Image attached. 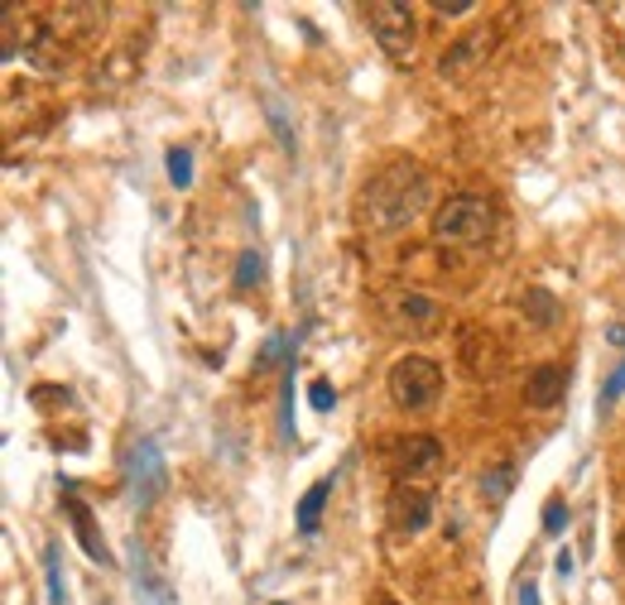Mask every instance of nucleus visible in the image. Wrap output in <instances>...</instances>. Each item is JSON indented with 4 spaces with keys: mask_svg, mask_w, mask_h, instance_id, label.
I'll list each match as a JSON object with an SVG mask.
<instances>
[{
    "mask_svg": "<svg viewBox=\"0 0 625 605\" xmlns=\"http://www.w3.org/2000/svg\"><path fill=\"white\" fill-rule=\"evenodd\" d=\"M433 202V183L414 159L385 164L371 183L361 188V221L371 231H399Z\"/></svg>",
    "mask_w": 625,
    "mask_h": 605,
    "instance_id": "f257e3e1",
    "label": "nucleus"
},
{
    "mask_svg": "<svg viewBox=\"0 0 625 605\" xmlns=\"http://www.w3.org/2000/svg\"><path fill=\"white\" fill-rule=\"evenodd\" d=\"M496 231V207L476 193H452L433 207V235L448 245H482Z\"/></svg>",
    "mask_w": 625,
    "mask_h": 605,
    "instance_id": "f03ea898",
    "label": "nucleus"
},
{
    "mask_svg": "<svg viewBox=\"0 0 625 605\" xmlns=\"http://www.w3.org/2000/svg\"><path fill=\"white\" fill-rule=\"evenodd\" d=\"M443 395V365L433 361V356H399L395 365H390V399L399 403V409L409 413H423L433 409V399Z\"/></svg>",
    "mask_w": 625,
    "mask_h": 605,
    "instance_id": "7ed1b4c3",
    "label": "nucleus"
},
{
    "mask_svg": "<svg viewBox=\"0 0 625 605\" xmlns=\"http://www.w3.org/2000/svg\"><path fill=\"white\" fill-rule=\"evenodd\" d=\"M366 15H371L375 43H381L390 59H409V53H414V39H419L414 5H405V0H375Z\"/></svg>",
    "mask_w": 625,
    "mask_h": 605,
    "instance_id": "20e7f679",
    "label": "nucleus"
},
{
    "mask_svg": "<svg viewBox=\"0 0 625 605\" xmlns=\"http://www.w3.org/2000/svg\"><path fill=\"white\" fill-rule=\"evenodd\" d=\"M457 361H462V370L472 379H500L506 375V346H500L496 332L476 327V322H467L462 332H457Z\"/></svg>",
    "mask_w": 625,
    "mask_h": 605,
    "instance_id": "39448f33",
    "label": "nucleus"
},
{
    "mask_svg": "<svg viewBox=\"0 0 625 605\" xmlns=\"http://www.w3.org/2000/svg\"><path fill=\"white\" fill-rule=\"evenodd\" d=\"M164 486H169V466H164L160 442L140 437V442L130 447V500H136L140 510H150V504L164 495Z\"/></svg>",
    "mask_w": 625,
    "mask_h": 605,
    "instance_id": "423d86ee",
    "label": "nucleus"
},
{
    "mask_svg": "<svg viewBox=\"0 0 625 605\" xmlns=\"http://www.w3.org/2000/svg\"><path fill=\"white\" fill-rule=\"evenodd\" d=\"M390 524L405 538L423 533L433 524V490L419 486V480H395V490H390Z\"/></svg>",
    "mask_w": 625,
    "mask_h": 605,
    "instance_id": "0eeeda50",
    "label": "nucleus"
},
{
    "mask_svg": "<svg viewBox=\"0 0 625 605\" xmlns=\"http://www.w3.org/2000/svg\"><path fill=\"white\" fill-rule=\"evenodd\" d=\"M385 312H390V322H395L399 332H438V322H443V308L433 298H423V294H395L385 302Z\"/></svg>",
    "mask_w": 625,
    "mask_h": 605,
    "instance_id": "6e6552de",
    "label": "nucleus"
},
{
    "mask_svg": "<svg viewBox=\"0 0 625 605\" xmlns=\"http://www.w3.org/2000/svg\"><path fill=\"white\" fill-rule=\"evenodd\" d=\"M63 510H68V524H73L77 543H82V553L92 557V563H102V567L116 563V557H111V548H106V538H102V529H97L92 510L77 500V490H63Z\"/></svg>",
    "mask_w": 625,
    "mask_h": 605,
    "instance_id": "1a4fd4ad",
    "label": "nucleus"
},
{
    "mask_svg": "<svg viewBox=\"0 0 625 605\" xmlns=\"http://www.w3.org/2000/svg\"><path fill=\"white\" fill-rule=\"evenodd\" d=\"M567 395V370L558 361H544L530 370V379H524V399H530V409H553V403H563Z\"/></svg>",
    "mask_w": 625,
    "mask_h": 605,
    "instance_id": "9d476101",
    "label": "nucleus"
},
{
    "mask_svg": "<svg viewBox=\"0 0 625 605\" xmlns=\"http://www.w3.org/2000/svg\"><path fill=\"white\" fill-rule=\"evenodd\" d=\"M130 577H136V591H140V601L144 605H174V596H169V581L160 577V567L150 563V548L140 543H130Z\"/></svg>",
    "mask_w": 625,
    "mask_h": 605,
    "instance_id": "9b49d317",
    "label": "nucleus"
},
{
    "mask_svg": "<svg viewBox=\"0 0 625 605\" xmlns=\"http://www.w3.org/2000/svg\"><path fill=\"white\" fill-rule=\"evenodd\" d=\"M395 456H399V480H414V476H429V471H438L443 447H438V437L419 433V437H405Z\"/></svg>",
    "mask_w": 625,
    "mask_h": 605,
    "instance_id": "f8f14e48",
    "label": "nucleus"
},
{
    "mask_svg": "<svg viewBox=\"0 0 625 605\" xmlns=\"http://www.w3.org/2000/svg\"><path fill=\"white\" fill-rule=\"evenodd\" d=\"M490 39H496V34L490 29H476V34H467V39H457L448 53H443L438 59V67H443V77H457V73H467V67H472L476 59H482V53L490 49Z\"/></svg>",
    "mask_w": 625,
    "mask_h": 605,
    "instance_id": "ddd939ff",
    "label": "nucleus"
},
{
    "mask_svg": "<svg viewBox=\"0 0 625 605\" xmlns=\"http://www.w3.org/2000/svg\"><path fill=\"white\" fill-rule=\"evenodd\" d=\"M328 500H332V476H322L318 486L304 490V500H298V533H318Z\"/></svg>",
    "mask_w": 625,
    "mask_h": 605,
    "instance_id": "4468645a",
    "label": "nucleus"
},
{
    "mask_svg": "<svg viewBox=\"0 0 625 605\" xmlns=\"http://www.w3.org/2000/svg\"><path fill=\"white\" fill-rule=\"evenodd\" d=\"M558 298L549 294V288H530V294H524V318L534 322V327H553L558 322Z\"/></svg>",
    "mask_w": 625,
    "mask_h": 605,
    "instance_id": "2eb2a0df",
    "label": "nucleus"
},
{
    "mask_svg": "<svg viewBox=\"0 0 625 605\" xmlns=\"http://www.w3.org/2000/svg\"><path fill=\"white\" fill-rule=\"evenodd\" d=\"M43 581H49V605H68V581H63L59 567V548H43Z\"/></svg>",
    "mask_w": 625,
    "mask_h": 605,
    "instance_id": "dca6fc26",
    "label": "nucleus"
},
{
    "mask_svg": "<svg viewBox=\"0 0 625 605\" xmlns=\"http://www.w3.org/2000/svg\"><path fill=\"white\" fill-rule=\"evenodd\" d=\"M510 486H515V466H510V462H500L496 471H486V476H482V495H486L490 504L506 500V495H510Z\"/></svg>",
    "mask_w": 625,
    "mask_h": 605,
    "instance_id": "f3484780",
    "label": "nucleus"
},
{
    "mask_svg": "<svg viewBox=\"0 0 625 605\" xmlns=\"http://www.w3.org/2000/svg\"><path fill=\"white\" fill-rule=\"evenodd\" d=\"M169 183L174 188L193 183V150H188V144H174V150H169Z\"/></svg>",
    "mask_w": 625,
    "mask_h": 605,
    "instance_id": "a211bd4d",
    "label": "nucleus"
},
{
    "mask_svg": "<svg viewBox=\"0 0 625 605\" xmlns=\"http://www.w3.org/2000/svg\"><path fill=\"white\" fill-rule=\"evenodd\" d=\"M260 274H265V260L255 250H241V260H237V288H255L260 284Z\"/></svg>",
    "mask_w": 625,
    "mask_h": 605,
    "instance_id": "6ab92c4d",
    "label": "nucleus"
},
{
    "mask_svg": "<svg viewBox=\"0 0 625 605\" xmlns=\"http://www.w3.org/2000/svg\"><path fill=\"white\" fill-rule=\"evenodd\" d=\"M279 437L294 442V370L284 375V403H279Z\"/></svg>",
    "mask_w": 625,
    "mask_h": 605,
    "instance_id": "aec40b11",
    "label": "nucleus"
},
{
    "mask_svg": "<svg viewBox=\"0 0 625 605\" xmlns=\"http://www.w3.org/2000/svg\"><path fill=\"white\" fill-rule=\"evenodd\" d=\"M625 395V361L616 365V370H611V379H607V385H601V399H597V413H611V403H616Z\"/></svg>",
    "mask_w": 625,
    "mask_h": 605,
    "instance_id": "412c9836",
    "label": "nucleus"
},
{
    "mask_svg": "<svg viewBox=\"0 0 625 605\" xmlns=\"http://www.w3.org/2000/svg\"><path fill=\"white\" fill-rule=\"evenodd\" d=\"M265 111H270V120H275L279 144H284V150H294V126H289V116H284V106H279V96L265 101Z\"/></svg>",
    "mask_w": 625,
    "mask_h": 605,
    "instance_id": "4be33fe9",
    "label": "nucleus"
},
{
    "mask_svg": "<svg viewBox=\"0 0 625 605\" xmlns=\"http://www.w3.org/2000/svg\"><path fill=\"white\" fill-rule=\"evenodd\" d=\"M567 519H573V514H567V500H549V504H544V533H563Z\"/></svg>",
    "mask_w": 625,
    "mask_h": 605,
    "instance_id": "5701e85b",
    "label": "nucleus"
},
{
    "mask_svg": "<svg viewBox=\"0 0 625 605\" xmlns=\"http://www.w3.org/2000/svg\"><path fill=\"white\" fill-rule=\"evenodd\" d=\"M308 399H312V409H318V413H328L332 409V403H337V389H332L328 385V379H312V385H308Z\"/></svg>",
    "mask_w": 625,
    "mask_h": 605,
    "instance_id": "b1692460",
    "label": "nucleus"
},
{
    "mask_svg": "<svg viewBox=\"0 0 625 605\" xmlns=\"http://www.w3.org/2000/svg\"><path fill=\"white\" fill-rule=\"evenodd\" d=\"M433 10H438L443 20H457V15H472L476 0H433Z\"/></svg>",
    "mask_w": 625,
    "mask_h": 605,
    "instance_id": "393cba45",
    "label": "nucleus"
},
{
    "mask_svg": "<svg viewBox=\"0 0 625 605\" xmlns=\"http://www.w3.org/2000/svg\"><path fill=\"white\" fill-rule=\"evenodd\" d=\"M553 571H558V577H573V553H567V548L553 557Z\"/></svg>",
    "mask_w": 625,
    "mask_h": 605,
    "instance_id": "a878e982",
    "label": "nucleus"
},
{
    "mask_svg": "<svg viewBox=\"0 0 625 605\" xmlns=\"http://www.w3.org/2000/svg\"><path fill=\"white\" fill-rule=\"evenodd\" d=\"M520 605H539V587H534V581H524V587H520Z\"/></svg>",
    "mask_w": 625,
    "mask_h": 605,
    "instance_id": "bb28decb",
    "label": "nucleus"
},
{
    "mask_svg": "<svg viewBox=\"0 0 625 605\" xmlns=\"http://www.w3.org/2000/svg\"><path fill=\"white\" fill-rule=\"evenodd\" d=\"M621 553H625V529H621Z\"/></svg>",
    "mask_w": 625,
    "mask_h": 605,
    "instance_id": "cd10ccee",
    "label": "nucleus"
},
{
    "mask_svg": "<svg viewBox=\"0 0 625 605\" xmlns=\"http://www.w3.org/2000/svg\"><path fill=\"white\" fill-rule=\"evenodd\" d=\"M385 605H399V601H385Z\"/></svg>",
    "mask_w": 625,
    "mask_h": 605,
    "instance_id": "c85d7f7f",
    "label": "nucleus"
},
{
    "mask_svg": "<svg viewBox=\"0 0 625 605\" xmlns=\"http://www.w3.org/2000/svg\"><path fill=\"white\" fill-rule=\"evenodd\" d=\"M279 605H284V601H279Z\"/></svg>",
    "mask_w": 625,
    "mask_h": 605,
    "instance_id": "c756f323",
    "label": "nucleus"
}]
</instances>
